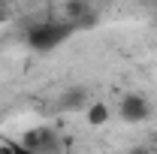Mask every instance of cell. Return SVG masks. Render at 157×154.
Returning a JSON list of instances; mask_svg holds the SVG:
<instances>
[{"label": "cell", "mask_w": 157, "mask_h": 154, "mask_svg": "<svg viewBox=\"0 0 157 154\" xmlns=\"http://www.w3.org/2000/svg\"><path fill=\"white\" fill-rule=\"evenodd\" d=\"M42 3H58V0H42Z\"/></svg>", "instance_id": "cell-6"}, {"label": "cell", "mask_w": 157, "mask_h": 154, "mask_svg": "<svg viewBox=\"0 0 157 154\" xmlns=\"http://www.w3.org/2000/svg\"><path fill=\"white\" fill-rule=\"evenodd\" d=\"M24 148H30V151H42V154H55V136L45 133V130H33V133L24 136V142H21Z\"/></svg>", "instance_id": "cell-3"}, {"label": "cell", "mask_w": 157, "mask_h": 154, "mask_svg": "<svg viewBox=\"0 0 157 154\" xmlns=\"http://www.w3.org/2000/svg\"><path fill=\"white\" fill-rule=\"evenodd\" d=\"M121 115L127 118V121H142V118L148 115V103L139 94H127L121 100Z\"/></svg>", "instance_id": "cell-2"}, {"label": "cell", "mask_w": 157, "mask_h": 154, "mask_svg": "<svg viewBox=\"0 0 157 154\" xmlns=\"http://www.w3.org/2000/svg\"><path fill=\"white\" fill-rule=\"evenodd\" d=\"M12 154H42V151H30V148H24L21 142H12Z\"/></svg>", "instance_id": "cell-5"}, {"label": "cell", "mask_w": 157, "mask_h": 154, "mask_svg": "<svg viewBox=\"0 0 157 154\" xmlns=\"http://www.w3.org/2000/svg\"><path fill=\"white\" fill-rule=\"evenodd\" d=\"M0 18H3V12H0Z\"/></svg>", "instance_id": "cell-7"}, {"label": "cell", "mask_w": 157, "mask_h": 154, "mask_svg": "<svg viewBox=\"0 0 157 154\" xmlns=\"http://www.w3.org/2000/svg\"><path fill=\"white\" fill-rule=\"evenodd\" d=\"M109 112H106V106H94L91 109V124H100V121H106Z\"/></svg>", "instance_id": "cell-4"}, {"label": "cell", "mask_w": 157, "mask_h": 154, "mask_svg": "<svg viewBox=\"0 0 157 154\" xmlns=\"http://www.w3.org/2000/svg\"><path fill=\"white\" fill-rule=\"evenodd\" d=\"M70 24H60V21H39V24H33L30 30H27V42L33 45V48H39V52H48V48H55V45H60L63 39L70 37Z\"/></svg>", "instance_id": "cell-1"}]
</instances>
